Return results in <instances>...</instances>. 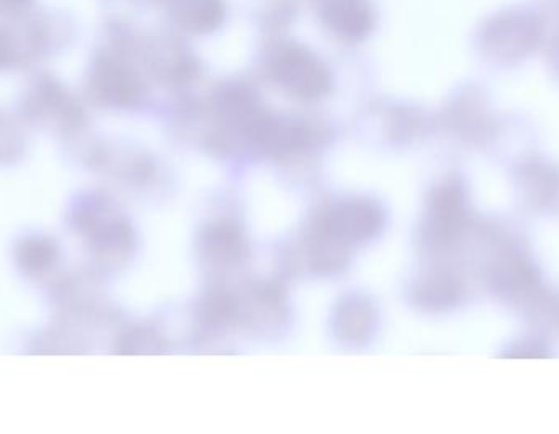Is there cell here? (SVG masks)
<instances>
[{"label":"cell","mask_w":559,"mask_h":434,"mask_svg":"<svg viewBox=\"0 0 559 434\" xmlns=\"http://www.w3.org/2000/svg\"><path fill=\"white\" fill-rule=\"evenodd\" d=\"M383 212L370 200H345L332 207L321 223L331 245H354L373 238L383 228Z\"/></svg>","instance_id":"cell-1"},{"label":"cell","mask_w":559,"mask_h":434,"mask_svg":"<svg viewBox=\"0 0 559 434\" xmlns=\"http://www.w3.org/2000/svg\"><path fill=\"white\" fill-rule=\"evenodd\" d=\"M75 225L87 236L95 251L118 255L130 248L131 228L118 210L104 200H91L75 210Z\"/></svg>","instance_id":"cell-2"},{"label":"cell","mask_w":559,"mask_h":434,"mask_svg":"<svg viewBox=\"0 0 559 434\" xmlns=\"http://www.w3.org/2000/svg\"><path fill=\"white\" fill-rule=\"evenodd\" d=\"M274 75L282 87L299 97L318 98L331 87L328 69L308 52L296 49H288L278 56Z\"/></svg>","instance_id":"cell-3"},{"label":"cell","mask_w":559,"mask_h":434,"mask_svg":"<svg viewBox=\"0 0 559 434\" xmlns=\"http://www.w3.org/2000/svg\"><path fill=\"white\" fill-rule=\"evenodd\" d=\"M335 333L342 341L358 344L370 337L374 327V310L367 301L350 297L335 312Z\"/></svg>","instance_id":"cell-4"},{"label":"cell","mask_w":559,"mask_h":434,"mask_svg":"<svg viewBox=\"0 0 559 434\" xmlns=\"http://www.w3.org/2000/svg\"><path fill=\"white\" fill-rule=\"evenodd\" d=\"M205 251L216 261H238L246 253V243L238 226L216 223L205 233Z\"/></svg>","instance_id":"cell-5"},{"label":"cell","mask_w":559,"mask_h":434,"mask_svg":"<svg viewBox=\"0 0 559 434\" xmlns=\"http://www.w3.org/2000/svg\"><path fill=\"white\" fill-rule=\"evenodd\" d=\"M433 232L437 238L447 239L459 232L463 219L462 193L452 187L440 190L433 199Z\"/></svg>","instance_id":"cell-6"},{"label":"cell","mask_w":559,"mask_h":434,"mask_svg":"<svg viewBox=\"0 0 559 434\" xmlns=\"http://www.w3.org/2000/svg\"><path fill=\"white\" fill-rule=\"evenodd\" d=\"M100 94L111 104L130 105L138 101L141 87L138 79L127 69L108 64L98 75Z\"/></svg>","instance_id":"cell-7"},{"label":"cell","mask_w":559,"mask_h":434,"mask_svg":"<svg viewBox=\"0 0 559 434\" xmlns=\"http://www.w3.org/2000/svg\"><path fill=\"white\" fill-rule=\"evenodd\" d=\"M19 265L23 271L29 274H39V272L48 271L56 259H58V248L51 239L43 238V236H32V238L23 239L16 253Z\"/></svg>","instance_id":"cell-8"},{"label":"cell","mask_w":559,"mask_h":434,"mask_svg":"<svg viewBox=\"0 0 559 434\" xmlns=\"http://www.w3.org/2000/svg\"><path fill=\"white\" fill-rule=\"evenodd\" d=\"M329 15L335 28L348 35H361L370 25V12L361 0H337L332 3Z\"/></svg>","instance_id":"cell-9"},{"label":"cell","mask_w":559,"mask_h":434,"mask_svg":"<svg viewBox=\"0 0 559 434\" xmlns=\"http://www.w3.org/2000/svg\"><path fill=\"white\" fill-rule=\"evenodd\" d=\"M179 15L192 28H212L222 16L218 0H179Z\"/></svg>","instance_id":"cell-10"},{"label":"cell","mask_w":559,"mask_h":434,"mask_svg":"<svg viewBox=\"0 0 559 434\" xmlns=\"http://www.w3.org/2000/svg\"><path fill=\"white\" fill-rule=\"evenodd\" d=\"M459 297V289L450 279H432L419 289V302L429 307H442Z\"/></svg>","instance_id":"cell-11"},{"label":"cell","mask_w":559,"mask_h":434,"mask_svg":"<svg viewBox=\"0 0 559 434\" xmlns=\"http://www.w3.org/2000/svg\"><path fill=\"white\" fill-rule=\"evenodd\" d=\"M163 350L160 338L154 331L134 330L120 340L118 351L121 353H157Z\"/></svg>","instance_id":"cell-12"},{"label":"cell","mask_w":559,"mask_h":434,"mask_svg":"<svg viewBox=\"0 0 559 434\" xmlns=\"http://www.w3.org/2000/svg\"><path fill=\"white\" fill-rule=\"evenodd\" d=\"M233 314V302L226 297H215L206 305V315L212 318V321L228 320L229 315Z\"/></svg>","instance_id":"cell-13"}]
</instances>
